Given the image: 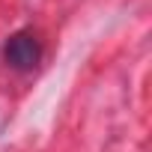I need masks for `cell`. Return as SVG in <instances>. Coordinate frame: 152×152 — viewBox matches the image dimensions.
<instances>
[{"instance_id":"1","label":"cell","mask_w":152,"mask_h":152,"mask_svg":"<svg viewBox=\"0 0 152 152\" xmlns=\"http://www.w3.org/2000/svg\"><path fill=\"white\" fill-rule=\"evenodd\" d=\"M3 57H6V63H9L12 69L30 72V69H36V63H39V57H42V48H39V42H36L33 33H15V36L6 39Z\"/></svg>"}]
</instances>
